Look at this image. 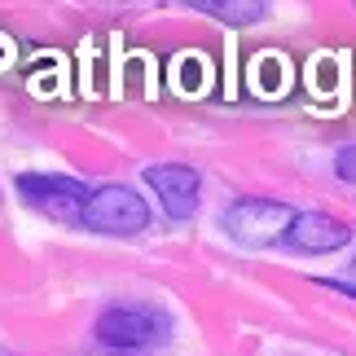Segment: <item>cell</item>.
Instances as JSON below:
<instances>
[{"label": "cell", "mask_w": 356, "mask_h": 356, "mask_svg": "<svg viewBox=\"0 0 356 356\" xmlns=\"http://www.w3.org/2000/svg\"><path fill=\"white\" fill-rule=\"evenodd\" d=\"M198 13H211V18L220 22H234V26H246V22H259L268 13V5H259V0H189Z\"/></svg>", "instance_id": "obj_7"}, {"label": "cell", "mask_w": 356, "mask_h": 356, "mask_svg": "<svg viewBox=\"0 0 356 356\" xmlns=\"http://www.w3.org/2000/svg\"><path fill=\"white\" fill-rule=\"evenodd\" d=\"M92 330H97V339L106 348L132 352V348H149L159 339H168V317L154 308H141V304H115L97 317Z\"/></svg>", "instance_id": "obj_3"}, {"label": "cell", "mask_w": 356, "mask_h": 356, "mask_svg": "<svg viewBox=\"0 0 356 356\" xmlns=\"http://www.w3.org/2000/svg\"><path fill=\"white\" fill-rule=\"evenodd\" d=\"M13 185H18V194L31 202L35 211L53 216V220H71V225H79V216H84L88 198H92V189L84 181H75V176H40V172H26Z\"/></svg>", "instance_id": "obj_4"}, {"label": "cell", "mask_w": 356, "mask_h": 356, "mask_svg": "<svg viewBox=\"0 0 356 356\" xmlns=\"http://www.w3.org/2000/svg\"><path fill=\"white\" fill-rule=\"evenodd\" d=\"M334 176H339V181H348V185H356V141L334 154Z\"/></svg>", "instance_id": "obj_8"}, {"label": "cell", "mask_w": 356, "mask_h": 356, "mask_svg": "<svg viewBox=\"0 0 356 356\" xmlns=\"http://www.w3.org/2000/svg\"><path fill=\"white\" fill-rule=\"evenodd\" d=\"M321 286H330V291H339V295H352V299H356V286H352V282H334V277H325Z\"/></svg>", "instance_id": "obj_9"}, {"label": "cell", "mask_w": 356, "mask_h": 356, "mask_svg": "<svg viewBox=\"0 0 356 356\" xmlns=\"http://www.w3.org/2000/svg\"><path fill=\"white\" fill-rule=\"evenodd\" d=\"M348 242H352V229L343 220H334V216H325V211H299L291 234H286V246L299 255H330Z\"/></svg>", "instance_id": "obj_6"}, {"label": "cell", "mask_w": 356, "mask_h": 356, "mask_svg": "<svg viewBox=\"0 0 356 356\" xmlns=\"http://www.w3.org/2000/svg\"><path fill=\"white\" fill-rule=\"evenodd\" d=\"M295 216L299 211H291L277 198H238L234 207L225 211V229H229V238H234V242L255 246V251H259V246L286 242Z\"/></svg>", "instance_id": "obj_1"}, {"label": "cell", "mask_w": 356, "mask_h": 356, "mask_svg": "<svg viewBox=\"0 0 356 356\" xmlns=\"http://www.w3.org/2000/svg\"><path fill=\"white\" fill-rule=\"evenodd\" d=\"M0 356H13V352H5V348H0Z\"/></svg>", "instance_id": "obj_10"}, {"label": "cell", "mask_w": 356, "mask_h": 356, "mask_svg": "<svg viewBox=\"0 0 356 356\" xmlns=\"http://www.w3.org/2000/svg\"><path fill=\"white\" fill-rule=\"evenodd\" d=\"M79 225L92 229V234H123V238L141 234L149 225V202L128 185H102V189H92Z\"/></svg>", "instance_id": "obj_2"}, {"label": "cell", "mask_w": 356, "mask_h": 356, "mask_svg": "<svg viewBox=\"0 0 356 356\" xmlns=\"http://www.w3.org/2000/svg\"><path fill=\"white\" fill-rule=\"evenodd\" d=\"M145 185L159 194V207L172 220H189L198 211V185L202 181L185 163H154V168H145Z\"/></svg>", "instance_id": "obj_5"}]
</instances>
